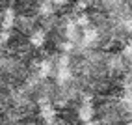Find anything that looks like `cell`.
Here are the masks:
<instances>
[{
    "mask_svg": "<svg viewBox=\"0 0 132 125\" xmlns=\"http://www.w3.org/2000/svg\"><path fill=\"white\" fill-rule=\"evenodd\" d=\"M10 10L13 11V15H30V17H37L39 13H43L39 0H13Z\"/></svg>",
    "mask_w": 132,
    "mask_h": 125,
    "instance_id": "1",
    "label": "cell"
},
{
    "mask_svg": "<svg viewBox=\"0 0 132 125\" xmlns=\"http://www.w3.org/2000/svg\"><path fill=\"white\" fill-rule=\"evenodd\" d=\"M7 24H10V23L6 21V13L0 11V41H2V38H4L6 32H7Z\"/></svg>",
    "mask_w": 132,
    "mask_h": 125,
    "instance_id": "2",
    "label": "cell"
}]
</instances>
